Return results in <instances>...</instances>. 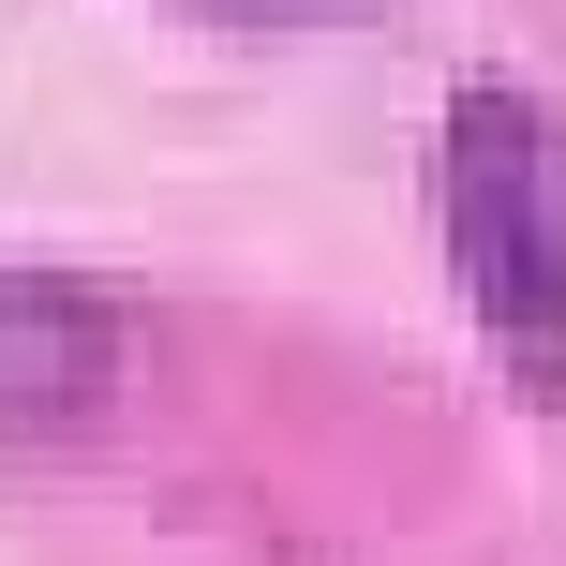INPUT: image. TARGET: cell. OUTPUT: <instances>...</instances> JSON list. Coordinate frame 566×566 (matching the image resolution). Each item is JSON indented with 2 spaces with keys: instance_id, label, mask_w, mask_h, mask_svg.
I'll list each match as a JSON object with an SVG mask.
<instances>
[{
  "instance_id": "7a4b0ae2",
  "label": "cell",
  "mask_w": 566,
  "mask_h": 566,
  "mask_svg": "<svg viewBox=\"0 0 566 566\" xmlns=\"http://www.w3.org/2000/svg\"><path fill=\"white\" fill-rule=\"evenodd\" d=\"M135 388V313L75 269H0V448H60Z\"/></svg>"
},
{
  "instance_id": "6da1fadb",
  "label": "cell",
  "mask_w": 566,
  "mask_h": 566,
  "mask_svg": "<svg viewBox=\"0 0 566 566\" xmlns=\"http://www.w3.org/2000/svg\"><path fill=\"white\" fill-rule=\"evenodd\" d=\"M432 224H448V269L478 298L492 358L522 388H566V179H552V119L522 90H462L448 135H432Z\"/></svg>"
},
{
  "instance_id": "3957f363",
  "label": "cell",
  "mask_w": 566,
  "mask_h": 566,
  "mask_svg": "<svg viewBox=\"0 0 566 566\" xmlns=\"http://www.w3.org/2000/svg\"><path fill=\"white\" fill-rule=\"evenodd\" d=\"M209 15H269V30H298V15H373V0H209Z\"/></svg>"
}]
</instances>
